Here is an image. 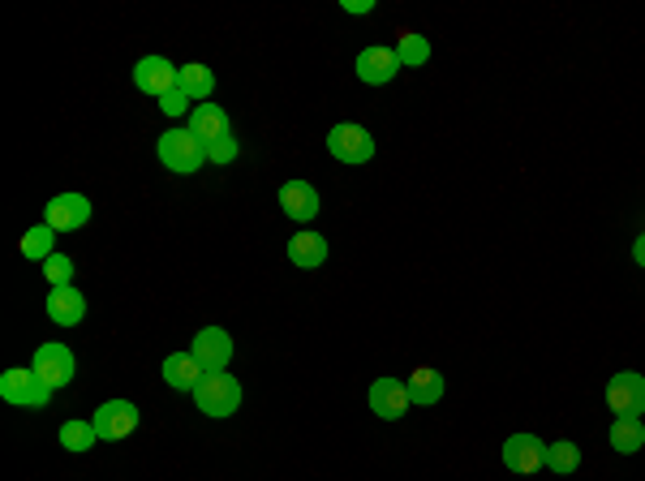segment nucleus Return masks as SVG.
Instances as JSON below:
<instances>
[{"label":"nucleus","mask_w":645,"mask_h":481,"mask_svg":"<svg viewBox=\"0 0 645 481\" xmlns=\"http://www.w3.org/2000/svg\"><path fill=\"white\" fill-rule=\"evenodd\" d=\"M607 404L615 417H641L645 413V378L624 370L607 383Z\"/></svg>","instance_id":"8"},{"label":"nucleus","mask_w":645,"mask_h":481,"mask_svg":"<svg viewBox=\"0 0 645 481\" xmlns=\"http://www.w3.org/2000/svg\"><path fill=\"white\" fill-rule=\"evenodd\" d=\"M344 9H349V13H370V9H375V0H344Z\"/></svg>","instance_id":"29"},{"label":"nucleus","mask_w":645,"mask_h":481,"mask_svg":"<svg viewBox=\"0 0 645 481\" xmlns=\"http://www.w3.org/2000/svg\"><path fill=\"white\" fill-rule=\"evenodd\" d=\"M52 241H56V232L48 224H39V228H26V237L18 241V250L22 258H39V262H48L56 250H52Z\"/></svg>","instance_id":"23"},{"label":"nucleus","mask_w":645,"mask_h":481,"mask_svg":"<svg viewBox=\"0 0 645 481\" xmlns=\"http://www.w3.org/2000/svg\"><path fill=\"white\" fill-rule=\"evenodd\" d=\"M91 426L99 430V439H129V434L138 430V408L129 404V400H108V404H99L95 408V421Z\"/></svg>","instance_id":"9"},{"label":"nucleus","mask_w":645,"mask_h":481,"mask_svg":"<svg viewBox=\"0 0 645 481\" xmlns=\"http://www.w3.org/2000/svg\"><path fill=\"white\" fill-rule=\"evenodd\" d=\"M43 310H48V318L56 327H78L82 314H86V297L74 284H65V288H52L48 301H43Z\"/></svg>","instance_id":"16"},{"label":"nucleus","mask_w":645,"mask_h":481,"mask_svg":"<svg viewBox=\"0 0 645 481\" xmlns=\"http://www.w3.org/2000/svg\"><path fill=\"white\" fill-rule=\"evenodd\" d=\"M190 353L198 366H203V374H220V370H228V361H233V335L224 327H203L194 335Z\"/></svg>","instance_id":"7"},{"label":"nucleus","mask_w":645,"mask_h":481,"mask_svg":"<svg viewBox=\"0 0 645 481\" xmlns=\"http://www.w3.org/2000/svg\"><path fill=\"white\" fill-rule=\"evenodd\" d=\"M155 151H160L164 168L177 172V177H190V172H198L207 164V147L190 134V129H168V134L155 142Z\"/></svg>","instance_id":"2"},{"label":"nucleus","mask_w":645,"mask_h":481,"mask_svg":"<svg viewBox=\"0 0 645 481\" xmlns=\"http://www.w3.org/2000/svg\"><path fill=\"white\" fill-rule=\"evenodd\" d=\"M405 387H409V400L422 404V408H430V404L443 400V374L430 370V366H418V370H413V374L405 378Z\"/></svg>","instance_id":"18"},{"label":"nucleus","mask_w":645,"mask_h":481,"mask_svg":"<svg viewBox=\"0 0 645 481\" xmlns=\"http://www.w3.org/2000/svg\"><path fill=\"white\" fill-rule=\"evenodd\" d=\"M190 134L203 142V147H211V142H220V138H233V121H228V112L220 104H198L190 112Z\"/></svg>","instance_id":"14"},{"label":"nucleus","mask_w":645,"mask_h":481,"mask_svg":"<svg viewBox=\"0 0 645 481\" xmlns=\"http://www.w3.org/2000/svg\"><path fill=\"white\" fill-rule=\"evenodd\" d=\"M611 447L620 451V456H633V451L645 447V426L641 417H615L611 421Z\"/></svg>","instance_id":"21"},{"label":"nucleus","mask_w":645,"mask_h":481,"mask_svg":"<svg viewBox=\"0 0 645 481\" xmlns=\"http://www.w3.org/2000/svg\"><path fill=\"white\" fill-rule=\"evenodd\" d=\"M86 220H91V202H86L82 194H56L48 207H43V224H48L52 232H74Z\"/></svg>","instance_id":"10"},{"label":"nucleus","mask_w":645,"mask_h":481,"mask_svg":"<svg viewBox=\"0 0 645 481\" xmlns=\"http://www.w3.org/2000/svg\"><path fill=\"white\" fill-rule=\"evenodd\" d=\"M43 275H48V284H52V288L74 284V258H69V254H52L48 262H43Z\"/></svg>","instance_id":"26"},{"label":"nucleus","mask_w":645,"mask_h":481,"mask_svg":"<svg viewBox=\"0 0 645 481\" xmlns=\"http://www.w3.org/2000/svg\"><path fill=\"white\" fill-rule=\"evenodd\" d=\"M0 400L18 408H43L52 400V387L35 370H5L0 374Z\"/></svg>","instance_id":"4"},{"label":"nucleus","mask_w":645,"mask_h":481,"mask_svg":"<svg viewBox=\"0 0 645 481\" xmlns=\"http://www.w3.org/2000/svg\"><path fill=\"white\" fill-rule=\"evenodd\" d=\"M31 370L48 383L52 391L56 387H69L74 383V370H78V361H74V353H69L65 344H39L35 348V361H31Z\"/></svg>","instance_id":"5"},{"label":"nucleus","mask_w":645,"mask_h":481,"mask_svg":"<svg viewBox=\"0 0 645 481\" xmlns=\"http://www.w3.org/2000/svg\"><path fill=\"white\" fill-rule=\"evenodd\" d=\"M633 258H637V262H641V267H645V232H641V237L633 241Z\"/></svg>","instance_id":"30"},{"label":"nucleus","mask_w":645,"mask_h":481,"mask_svg":"<svg viewBox=\"0 0 645 481\" xmlns=\"http://www.w3.org/2000/svg\"><path fill=\"white\" fill-rule=\"evenodd\" d=\"M280 207L289 220L297 224H310L314 215H319V189H314L310 181H289V185H280Z\"/></svg>","instance_id":"15"},{"label":"nucleus","mask_w":645,"mask_h":481,"mask_svg":"<svg viewBox=\"0 0 645 481\" xmlns=\"http://www.w3.org/2000/svg\"><path fill=\"white\" fill-rule=\"evenodd\" d=\"M409 387L400 383V378H375L370 383V413H379L383 421H396V417H405V408H409Z\"/></svg>","instance_id":"13"},{"label":"nucleus","mask_w":645,"mask_h":481,"mask_svg":"<svg viewBox=\"0 0 645 481\" xmlns=\"http://www.w3.org/2000/svg\"><path fill=\"white\" fill-rule=\"evenodd\" d=\"M177 78H181V65H172L168 56H142V61L134 65V86L142 95H155V99L177 91Z\"/></svg>","instance_id":"6"},{"label":"nucleus","mask_w":645,"mask_h":481,"mask_svg":"<svg viewBox=\"0 0 645 481\" xmlns=\"http://www.w3.org/2000/svg\"><path fill=\"white\" fill-rule=\"evenodd\" d=\"M198 378H203V366L194 361V353H168L164 357V383L172 391H194Z\"/></svg>","instance_id":"17"},{"label":"nucleus","mask_w":645,"mask_h":481,"mask_svg":"<svg viewBox=\"0 0 645 481\" xmlns=\"http://www.w3.org/2000/svg\"><path fill=\"white\" fill-rule=\"evenodd\" d=\"M327 151H332L340 164H370V159H375V138H370V129H362V125L340 121V125H332V134H327Z\"/></svg>","instance_id":"3"},{"label":"nucleus","mask_w":645,"mask_h":481,"mask_svg":"<svg viewBox=\"0 0 645 481\" xmlns=\"http://www.w3.org/2000/svg\"><path fill=\"white\" fill-rule=\"evenodd\" d=\"M160 108H164L168 116H181L185 108H190V95H185V91H181V86H177V91H168V95L160 99Z\"/></svg>","instance_id":"28"},{"label":"nucleus","mask_w":645,"mask_h":481,"mask_svg":"<svg viewBox=\"0 0 645 481\" xmlns=\"http://www.w3.org/2000/svg\"><path fill=\"white\" fill-rule=\"evenodd\" d=\"M99 443V430L91 421H65L61 426V447L65 451H91Z\"/></svg>","instance_id":"24"},{"label":"nucleus","mask_w":645,"mask_h":481,"mask_svg":"<svg viewBox=\"0 0 645 481\" xmlns=\"http://www.w3.org/2000/svg\"><path fill=\"white\" fill-rule=\"evenodd\" d=\"M207 159H211V164H233V159H237V138L211 142V147H207Z\"/></svg>","instance_id":"27"},{"label":"nucleus","mask_w":645,"mask_h":481,"mask_svg":"<svg viewBox=\"0 0 645 481\" xmlns=\"http://www.w3.org/2000/svg\"><path fill=\"white\" fill-rule=\"evenodd\" d=\"M504 464L521 477L538 473L542 464H547V443L534 439V434H512V439L504 443Z\"/></svg>","instance_id":"12"},{"label":"nucleus","mask_w":645,"mask_h":481,"mask_svg":"<svg viewBox=\"0 0 645 481\" xmlns=\"http://www.w3.org/2000/svg\"><path fill=\"white\" fill-rule=\"evenodd\" d=\"M194 400H198V413H207V417H233L241 408V383L228 370L203 374L194 387Z\"/></svg>","instance_id":"1"},{"label":"nucleus","mask_w":645,"mask_h":481,"mask_svg":"<svg viewBox=\"0 0 645 481\" xmlns=\"http://www.w3.org/2000/svg\"><path fill=\"white\" fill-rule=\"evenodd\" d=\"M396 56H400V69H418L430 61V43L422 35H413V31H400L396 39Z\"/></svg>","instance_id":"22"},{"label":"nucleus","mask_w":645,"mask_h":481,"mask_svg":"<svg viewBox=\"0 0 645 481\" xmlns=\"http://www.w3.org/2000/svg\"><path fill=\"white\" fill-rule=\"evenodd\" d=\"M323 258H327V241L319 237V232H297V237L289 241L293 267H323Z\"/></svg>","instance_id":"20"},{"label":"nucleus","mask_w":645,"mask_h":481,"mask_svg":"<svg viewBox=\"0 0 645 481\" xmlns=\"http://www.w3.org/2000/svg\"><path fill=\"white\" fill-rule=\"evenodd\" d=\"M177 86H181L185 95H190V104H207L211 91H215V74H211L207 65L190 61V65H181V78H177Z\"/></svg>","instance_id":"19"},{"label":"nucleus","mask_w":645,"mask_h":481,"mask_svg":"<svg viewBox=\"0 0 645 481\" xmlns=\"http://www.w3.org/2000/svg\"><path fill=\"white\" fill-rule=\"evenodd\" d=\"M400 74V56L396 48H379V43H370V48L357 52V78L366 86H383Z\"/></svg>","instance_id":"11"},{"label":"nucleus","mask_w":645,"mask_h":481,"mask_svg":"<svg viewBox=\"0 0 645 481\" xmlns=\"http://www.w3.org/2000/svg\"><path fill=\"white\" fill-rule=\"evenodd\" d=\"M577 464H581L577 443H568V439L547 443V469L551 473H577Z\"/></svg>","instance_id":"25"}]
</instances>
